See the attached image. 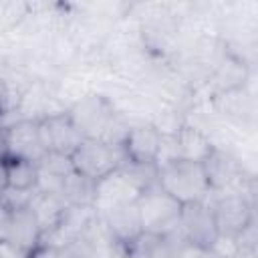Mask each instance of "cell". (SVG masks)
Segmentation results:
<instances>
[{
    "label": "cell",
    "instance_id": "1",
    "mask_svg": "<svg viewBox=\"0 0 258 258\" xmlns=\"http://www.w3.org/2000/svg\"><path fill=\"white\" fill-rule=\"evenodd\" d=\"M157 185L181 206L210 200V185L202 163L175 159L157 167Z\"/></svg>",
    "mask_w": 258,
    "mask_h": 258
},
{
    "label": "cell",
    "instance_id": "2",
    "mask_svg": "<svg viewBox=\"0 0 258 258\" xmlns=\"http://www.w3.org/2000/svg\"><path fill=\"white\" fill-rule=\"evenodd\" d=\"M181 204L165 194L157 181L145 187L137 200V210L141 218L143 234L151 236H165L179 228L181 218Z\"/></svg>",
    "mask_w": 258,
    "mask_h": 258
},
{
    "label": "cell",
    "instance_id": "3",
    "mask_svg": "<svg viewBox=\"0 0 258 258\" xmlns=\"http://www.w3.org/2000/svg\"><path fill=\"white\" fill-rule=\"evenodd\" d=\"M115 113L113 103L101 93H87L67 109L71 123L83 139H101Z\"/></svg>",
    "mask_w": 258,
    "mask_h": 258
},
{
    "label": "cell",
    "instance_id": "4",
    "mask_svg": "<svg viewBox=\"0 0 258 258\" xmlns=\"http://www.w3.org/2000/svg\"><path fill=\"white\" fill-rule=\"evenodd\" d=\"M208 202L214 212L218 234L224 238H236L254 222V204L242 194H210Z\"/></svg>",
    "mask_w": 258,
    "mask_h": 258
},
{
    "label": "cell",
    "instance_id": "5",
    "mask_svg": "<svg viewBox=\"0 0 258 258\" xmlns=\"http://www.w3.org/2000/svg\"><path fill=\"white\" fill-rule=\"evenodd\" d=\"M77 173L87 175L95 181L115 171L125 163V153L119 147H109L99 139H83L71 155Z\"/></svg>",
    "mask_w": 258,
    "mask_h": 258
},
{
    "label": "cell",
    "instance_id": "6",
    "mask_svg": "<svg viewBox=\"0 0 258 258\" xmlns=\"http://www.w3.org/2000/svg\"><path fill=\"white\" fill-rule=\"evenodd\" d=\"M143 191V185L131 175V171L125 165H119L109 175L101 177L97 181L95 191V212L103 214L107 210H113L117 206L135 204Z\"/></svg>",
    "mask_w": 258,
    "mask_h": 258
},
{
    "label": "cell",
    "instance_id": "7",
    "mask_svg": "<svg viewBox=\"0 0 258 258\" xmlns=\"http://www.w3.org/2000/svg\"><path fill=\"white\" fill-rule=\"evenodd\" d=\"M179 230L189 246H196L200 250L212 248L220 234L216 228V220H214L210 202L206 200V202L185 204L181 208Z\"/></svg>",
    "mask_w": 258,
    "mask_h": 258
},
{
    "label": "cell",
    "instance_id": "8",
    "mask_svg": "<svg viewBox=\"0 0 258 258\" xmlns=\"http://www.w3.org/2000/svg\"><path fill=\"white\" fill-rule=\"evenodd\" d=\"M2 149L4 159H28L38 161L44 153L38 139V119H20L2 129Z\"/></svg>",
    "mask_w": 258,
    "mask_h": 258
},
{
    "label": "cell",
    "instance_id": "9",
    "mask_svg": "<svg viewBox=\"0 0 258 258\" xmlns=\"http://www.w3.org/2000/svg\"><path fill=\"white\" fill-rule=\"evenodd\" d=\"M38 139L44 151H58L64 155H73L83 137L71 123L67 111L52 113L38 119Z\"/></svg>",
    "mask_w": 258,
    "mask_h": 258
},
{
    "label": "cell",
    "instance_id": "10",
    "mask_svg": "<svg viewBox=\"0 0 258 258\" xmlns=\"http://www.w3.org/2000/svg\"><path fill=\"white\" fill-rule=\"evenodd\" d=\"M159 139H161V131L157 129V125L153 123L131 125L123 143L125 161L137 163V165H155Z\"/></svg>",
    "mask_w": 258,
    "mask_h": 258
},
{
    "label": "cell",
    "instance_id": "11",
    "mask_svg": "<svg viewBox=\"0 0 258 258\" xmlns=\"http://www.w3.org/2000/svg\"><path fill=\"white\" fill-rule=\"evenodd\" d=\"M107 234L111 236V240L123 248L131 246L137 238H141L143 230H141V218H139V210H137V202L135 204H125V206H117L113 210H107L103 214H99Z\"/></svg>",
    "mask_w": 258,
    "mask_h": 258
},
{
    "label": "cell",
    "instance_id": "12",
    "mask_svg": "<svg viewBox=\"0 0 258 258\" xmlns=\"http://www.w3.org/2000/svg\"><path fill=\"white\" fill-rule=\"evenodd\" d=\"M40 240H42V228L30 208L8 214L4 242L12 244L16 250H20L28 256L40 244Z\"/></svg>",
    "mask_w": 258,
    "mask_h": 258
},
{
    "label": "cell",
    "instance_id": "13",
    "mask_svg": "<svg viewBox=\"0 0 258 258\" xmlns=\"http://www.w3.org/2000/svg\"><path fill=\"white\" fill-rule=\"evenodd\" d=\"M175 141H177L179 159H185V161L204 163L210 157V153L216 149V145L210 139V135H206L196 125H187V123H181L177 127Z\"/></svg>",
    "mask_w": 258,
    "mask_h": 258
},
{
    "label": "cell",
    "instance_id": "14",
    "mask_svg": "<svg viewBox=\"0 0 258 258\" xmlns=\"http://www.w3.org/2000/svg\"><path fill=\"white\" fill-rule=\"evenodd\" d=\"M248 75H250L248 64L244 60L232 56L230 52H226L222 62L216 67L214 77H212V85L216 89V95L236 91V89H244V85L248 81Z\"/></svg>",
    "mask_w": 258,
    "mask_h": 258
},
{
    "label": "cell",
    "instance_id": "15",
    "mask_svg": "<svg viewBox=\"0 0 258 258\" xmlns=\"http://www.w3.org/2000/svg\"><path fill=\"white\" fill-rule=\"evenodd\" d=\"M67 208L69 206L64 204V200L60 196L44 194V191H38V189H36V194H34V198L30 202V210L36 216V220H38V224L42 228V234L54 230L60 224Z\"/></svg>",
    "mask_w": 258,
    "mask_h": 258
},
{
    "label": "cell",
    "instance_id": "16",
    "mask_svg": "<svg viewBox=\"0 0 258 258\" xmlns=\"http://www.w3.org/2000/svg\"><path fill=\"white\" fill-rule=\"evenodd\" d=\"M95 191H97L95 179L73 171L62 181L60 198L71 208H95Z\"/></svg>",
    "mask_w": 258,
    "mask_h": 258
},
{
    "label": "cell",
    "instance_id": "17",
    "mask_svg": "<svg viewBox=\"0 0 258 258\" xmlns=\"http://www.w3.org/2000/svg\"><path fill=\"white\" fill-rule=\"evenodd\" d=\"M214 107L224 117L242 121L246 115L252 113V99L244 89H236L222 95H214Z\"/></svg>",
    "mask_w": 258,
    "mask_h": 258
},
{
    "label": "cell",
    "instance_id": "18",
    "mask_svg": "<svg viewBox=\"0 0 258 258\" xmlns=\"http://www.w3.org/2000/svg\"><path fill=\"white\" fill-rule=\"evenodd\" d=\"M4 165H6V183H8L10 187H18V189H36L38 167H36L34 161L8 157V159H4Z\"/></svg>",
    "mask_w": 258,
    "mask_h": 258
},
{
    "label": "cell",
    "instance_id": "19",
    "mask_svg": "<svg viewBox=\"0 0 258 258\" xmlns=\"http://www.w3.org/2000/svg\"><path fill=\"white\" fill-rule=\"evenodd\" d=\"M36 167L40 171H44L48 175H54V177H60V179H64L67 175H71L75 171L71 155L58 153V151H44L42 157L36 161Z\"/></svg>",
    "mask_w": 258,
    "mask_h": 258
},
{
    "label": "cell",
    "instance_id": "20",
    "mask_svg": "<svg viewBox=\"0 0 258 258\" xmlns=\"http://www.w3.org/2000/svg\"><path fill=\"white\" fill-rule=\"evenodd\" d=\"M34 194H36V189H18V187L6 185L0 191V206L4 208L6 214L26 210V208H30V202H32Z\"/></svg>",
    "mask_w": 258,
    "mask_h": 258
},
{
    "label": "cell",
    "instance_id": "21",
    "mask_svg": "<svg viewBox=\"0 0 258 258\" xmlns=\"http://www.w3.org/2000/svg\"><path fill=\"white\" fill-rule=\"evenodd\" d=\"M54 258H89V256H87V248L81 242H69L62 246H56Z\"/></svg>",
    "mask_w": 258,
    "mask_h": 258
},
{
    "label": "cell",
    "instance_id": "22",
    "mask_svg": "<svg viewBox=\"0 0 258 258\" xmlns=\"http://www.w3.org/2000/svg\"><path fill=\"white\" fill-rule=\"evenodd\" d=\"M0 258H26V254L20 252V250H16L12 244L0 240Z\"/></svg>",
    "mask_w": 258,
    "mask_h": 258
},
{
    "label": "cell",
    "instance_id": "23",
    "mask_svg": "<svg viewBox=\"0 0 258 258\" xmlns=\"http://www.w3.org/2000/svg\"><path fill=\"white\" fill-rule=\"evenodd\" d=\"M198 252H200V248H196V246H189V244H183L177 252H173L169 258H198Z\"/></svg>",
    "mask_w": 258,
    "mask_h": 258
},
{
    "label": "cell",
    "instance_id": "24",
    "mask_svg": "<svg viewBox=\"0 0 258 258\" xmlns=\"http://www.w3.org/2000/svg\"><path fill=\"white\" fill-rule=\"evenodd\" d=\"M230 258H256V248H246V246H238L236 252Z\"/></svg>",
    "mask_w": 258,
    "mask_h": 258
},
{
    "label": "cell",
    "instance_id": "25",
    "mask_svg": "<svg viewBox=\"0 0 258 258\" xmlns=\"http://www.w3.org/2000/svg\"><path fill=\"white\" fill-rule=\"evenodd\" d=\"M6 103H8V87H6V81L0 75V115H4Z\"/></svg>",
    "mask_w": 258,
    "mask_h": 258
},
{
    "label": "cell",
    "instance_id": "26",
    "mask_svg": "<svg viewBox=\"0 0 258 258\" xmlns=\"http://www.w3.org/2000/svg\"><path fill=\"white\" fill-rule=\"evenodd\" d=\"M125 258H153V256H149L147 252H143L135 246H127L125 248Z\"/></svg>",
    "mask_w": 258,
    "mask_h": 258
},
{
    "label": "cell",
    "instance_id": "27",
    "mask_svg": "<svg viewBox=\"0 0 258 258\" xmlns=\"http://www.w3.org/2000/svg\"><path fill=\"white\" fill-rule=\"evenodd\" d=\"M6 165H4V159H0V191L6 187Z\"/></svg>",
    "mask_w": 258,
    "mask_h": 258
},
{
    "label": "cell",
    "instance_id": "28",
    "mask_svg": "<svg viewBox=\"0 0 258 258\" xmlns=\"http://www.w3.org/2000/svg\"><path fill=\"white\" fill-rule=\"evenodd\" d=\"M198 258H220L212 248H208V250H200L198 252Z\"/></svg>",
    "mask_w": 258,
    "mask_h": 258
}]
</instances>
